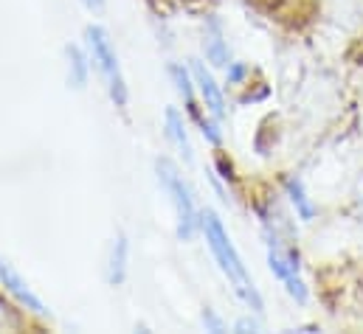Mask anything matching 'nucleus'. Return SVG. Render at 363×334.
Listing matches in <instances>:
<instances>
[{
    "label": "nucleus",
    "instance_id": "1",
    "mask_svg": "<svg viewBox=\"0 0 363 334\" xmlns=\"http://www.w3.org/2000/svg\"><path fill=\"white\" fill-rule=\"evenodd\" d=\"M200 234L206 236V245H208V250L214 255L220 272L228 278L231 289L242 298V304L251 312H262V306H265L262 304V295H259V289H257V284H254V278H251L242 255L237 250V245L231 242L223 219L217 217V211H211V208L200 211Z\"/></svg>",
    "mask_w": 363,
    "mask_h": 334
},
{
    "label": "nucleus",
    "instance_id": "2",
    "mask_svg": "<svg viewBox=\"0 0 363 334\" xmlns=\"http://www.w3.org/2000/svg\"><path fill=\"white\" fill-rule=\"evenodd\" d=\"M85 48L91 54L93 71L104 82V90H107L113 107L116 110H127V104H130V84H127V76H124V68H121V59H118V51L113 45L110 31L104 25H99V23H91L85 28Z\"/></svg>",
    "mask_w": 363,
    "mask_h": 334
},
{
    "label": "nucleus",
    "instance_id": "3",
    "mask_svg": "<svg viewBox=\"0 0 363 334\" xmlns=\"http://www.w3.org/2000/svg\"><path fill=\"white\" fill-rule=\"evenodd\" d=\"M155 177L161 191L167 194L172 214H175V234L181 242H191L200 234V208L194 202L191 185L186 183V177L181 174V166L169 158H158L155 161Z\"/></svg>",
    "mask_w": 363,
    "mask_h": 334
},
{
    "label": "nucleus",
    "instance_id": "4",
    "mask_svg": "<svg viewBox=\"0 0 363 334\" xmlns=\"http://www.w3.org/2000/svg\"><path fill=\"white\" fill-rule=\"evenodd\" d=\"M262 217V228H265V248H268V267L271 272L284 284L287 295L298 304H307V284L298 275V253L293 245H281L279 239V228L271 222V217L265 211H259Z\"/></svg>",
    "mask_w": 363,
    "mask_h": 334
},
{
    "label": "nucleus",
    "instance_id": "5",
    "mask_svg": "<svg viewBox=\"0 0 363 334\" xmlns=\"http://www.w3.org/2000/svg\"><path fill=\"white\" fill-rule=\"evenodd\" d=\"M0 287H3V292L9 295V298H14V304L23 309V312H28V315H34V318H43V321H51L54 315H51V309L45 306V301L34 292V287L23 278V272L11 264V261H6V258H0Z\"/></svg>",
    "mask_w": 363,
    "mask_h": 334
},
{
    "label": "nucleus",
    "instance_id": "6",
    "mask_svg": "<svg viewBox=\"0 0 363 334\" xmlns=\"http://www.w3.org/2000/svg\"><path fill=\"white\" fill-rule=\"evenodd\" d=\"M191 76H194V84H197V96H200V104L206 107V113L214 118V121H225L228 115V104H225V93L223 87L217 84V79L211 76V71L206 68V62L200 59H191Z\"/></svg>",
    "mask_w": 363,
    "mask_h": 334
},
{
    "label": "nucleus",
    "instance_id": "7",
    "mask_svg": "<svg viewBox=\"0 0 363 334\" xmlns=\"http://www.w3.org/2000/svg\"><path fill=\"white\" fill-rule=\"evenodd\" d=\"M130 275V239L124 231H118L107 248V258H104V281L110 287H121Z\"/></svg>",
    "mask_w": 363,
    "mask_h": 334
},
{
    "label": "nucleus",
    "instance_id": "8",
    "mask_svg": "<svg viewBox=\"0 0 363 334\" xmlns=\"http://www.w3.org/2000/svg\"><path fill=\"white\" fill-rule=\"evenodd\" d=\"M164 135H167V141L178 149L183 163H191V161H194V149H191V138H189V124H186L181 110L172 107V104L164 110Z\"/></svg>",
    "mask_w": 363,
    "mask_h": 334
},
{
    "label": "nucleus",
    "instance_id": "9",
    "mask_svg": "<svg viewBox=\"0 0 363 334\" xmlns=\"http://www.w3.org/2000/svg\"><path fill=\"white\" fill-rule=\"evenodd\" d=\"M203 54L208 59V65L214 68H225L231 62V54H228V42H225V31H223V23L211 14L206 17V31H203Z\"/></svg>",
    "mask_w": 363,
    "mask_h": 334
},
{
    "label": "nucleus",
    "instance_id": "10",
    "mask_svg": "<svg viewBox=\"0 0 363 334\" xmlns=\"http://www.w3.org/2000/svg\"><path fill=\"white\" fill-rule=\"evenodd\" d=\"M91 54L88 48L77 45V42H68L65 45V79H68V87L74 90H85L88 82H91Z\"/></svg>",
    "mask_w": 363,
    "mask_h": 334
},
{
    "label": "nucleus",
    "instance_id": "11",
    "mask_svg": "<svg viewBox=\"0 0 363 334\" xmlns=\"http://www.w3.org/2000/svg\"><path fill=\"white\" fill-rule=\"evenodd\" d=\"M284 191H287V200H290L296 217L304 219V222H313V219H315V205H313V200L307 197L304 183H301L298 177H287V180H284Z\"/></svg>",
    "mask_w": 363,
    "mask_h": 334
},
{
    "label": "nucleus",
    "instance_id": "12",
    "mask_svg": "<svg viewBox=\"0 0 363 334\" xmlns=\"http://www.w3.org/2000/svg\"><path fill=\"white\" fill-rule=\"evenodd\" d=\"M20 326H23V315L9 301L0 298V332H17Z\"/></svg>",
    "mask_w": 363,
    "mask_h": 334
},
{
    "label": "nucleus",
    "instance_id": "13",
    "mask_svg": "<svg viewBox=\"0 0 363 334\" xmlns=\"http://www.w3.org/2000/svg\"><path fill=\"white\" fill-rule=\"evenodd\" d=\"M248 74H251V68L245 62H228L225 65V82L228 84H242L248 79Z\"/></svg>",
    "mask_w": 363,
    "mask_h": 334
},
{
    "label": "nucleus",
    "instance_id": "14",
    "mask_svg": "<svg viewBox=\"0 0 363 334\" xmlns=\"http://www.w3.org/2000/svg\"><path fill=\"white\" fill-rule=\"evenodd\" d=\"M200 321H203V329H206V332H225V321H223L211 306H206V309H203Z\"/></svg>",
    "mask_w": 363,
    "mask_h": 334
},
{
    "label": "nucleus",
    "instance_id": "15",
    "mask_svg": "<svg viewBox=\"0 0 363 334\" xmlns=\"http://www.w3.org/2000/svg\"><path fill=\"white\" fill-rule=\"evenodd\" d=\"M234 329H237V332H259V323L251 321V318H242V321L234 323Z\"/></svg>",
    "mask_w": 363,
    "mask_h": 334
},
{
    "label": "nucleus",
    "instance_id": "16",
    "mask_svg": "<svg viewBox=\"0 0 363 334\" xmlns=\"http://www.w3.org/2000/svg\"><path fill=\"white\" fill-rule=\"evenodd\" d=\"M91 14H101L104 11V6H107V0H79Z\"/></svg>",
    "mask_w": 363,
    "mask_h": 334
}]
</instances>
